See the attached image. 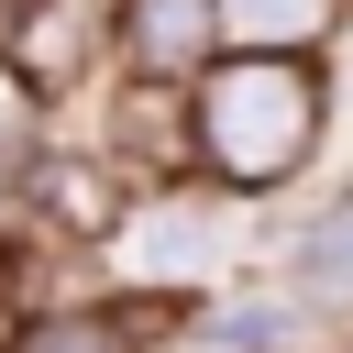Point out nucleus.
<instances>
[{
    "mask_svg": "<svg viewBox=\"0 0 353 353\" xmlns=\"http://www.w3.org/2000/svg\"><path fill=\"white\" fill-rule=\"evenodd\" d=\"M342 11H353V0H342Z\"/></svg>",
    "mask_w": 353,
    "mask_h": 353,
    "instance_id": "obj_12",
    "label": "nucleus"
},
{
    "mask_svg": "<svg viewBox=\"0 0 353 353\" xmlns=\"http://www.w3.org/2000/svg\"><path fill=\"white\" fill-rule=\"evenodd\" d=\"M331 99V55L309 44H221L188 77V176L221 188L232 210H276L320 165Z\"/></svg>",
    "mask_w": 353,
    "mask_h": 353,
    "instance_id": "obj_1",
    "label": "nucleus"
},
{
    "mask_svg": "<svg viewBox=\"0 0 353 353\" xmlns=\"http://www.w3.org/2000/svg\"><path fill=\"white\" fill-rule=\"evenodd\" d=\"M342 0H221V33L232 44H309V55H331L342 44Z\"/></svg>",
    "mask_w": 353,
    "mask_h": 353,
    "instance_id": "obj_9",
    "label": "nucleus"
},
{
    "mask_svg": "<svg viewBox=\"0 0 353 353\" xmlns=\"http://www.w3.org/2000/svg\"><path fill=\"white\" fill-rule=\"evenodd\" d=\"M276 276H287L331 331L353 320V188H320V199L276 232Z\"/></svg>",
    "mask_w": 353,
    "mask_h": 353,
    "instance_id": "obj_8",
    "label": "nucleus"
},
{
    "mask_svg": "<svg viewBox=\"0 0 353 353\" xmlns=\"http://www.w3.org/2000/svg\"><path fill=\"white\" fill-rule=\"evenodd\" d=\"M88 99H99V121H88L77 143H88V154H99V165H110V176H121L132 199H143V188H176V176H188V88L99 77Z\"/></svg>",
    "mask_w": 353,
    "mask_h": 353,
    "instance_id": "obj_4",
    "label": "nucleus"
},
{
    "mask_svg": "<svg viewBox=\"0 0 353 353\" xmlns=\"http://www.w3.org/2000/svg\"><path fill=\"white\" fill-rule=\"evenodd\" d=\"M176 353H331V320H320L287 276H232V287L188 298Z\"/></svg>",
    "mask_w": 353,
    "mask_h": 353,
    "instance_id": "obj_5",
    "label": "nucleus"
},
{
    "mask_svg": "<svg viewBox=\"0 0 353 353\" xmlns=\"http://www.w3.org/2000/svg\"><path fill=\"white\" fill-rule=\"evenodd\" d=\"M221 44H232L221 33V0H110V77L188 88Z\"/></svg>",
    "mask_w": 353,
    "mask_h": 353,
    "instance_id": "obj_7",
    "label": "nucleus"
},
{
    "mask_svg": "<svg viewBox=\"0 0 353 353\" xmlns=\"http://www.w3.org/2000/svg\"><path fill=\"white\" fill-rule=\"evenodd\" d=\"M99 254L121 265V287H154V298H210V287H232V276H243V210H232L221 188L176 176V188H143Z\"/></svg>",
    "mask_w": 353,
    "mask_h": 353,
    "instance_id": "obj_2",
    "label": "nucleus"
},
{
    "mask_svg": "<svg viewBox=\"0 0 353 353\" xmlns=\"http://www.w3.org/2000/svg\"><path fill=\"white\" fill-rule=\"evenodd\" d=\"M188 298L154 287H88V298H22L0 320V353H165Z\"/></svg>",
    "mask_w": 353,
    "mask_h": 353,
    "instance_id": "obj_3",
    "label": "nucleus"
},
{
    "mask_svg": "<svg viewBox=\"0 0 353 353\" xmlns=\"http://www.w3.org/2000/svg\"><path fill=\"white\" fill-rule=\"evenodd\" d=\"M44 132H55V99H33V88H22L11 66H0V165H22V154H33Z\"/></svg>",
    "mask_w": 353,
    "mask_h": 353,
    "instance_id": "obj_10",
    "label": "nucleus"
},
{
    "mask_svg": "<svg viewBox=\"0 0 353 353\" xmlns=\"http://www.w3.org/2000/svg\"><path fill=\"white\" fill-rule=\"evenodd\" d=\"M33 11H44V0H0V44H11V33L33 22Z\"/></svg>",
    "mask_w": 353,
    "mask_h": 353,
    "instance_id": "obj_11",
    "label": "nucleus"
},
{
    "mask_svg": "<svg viewBox=\"0 0 353 353\" xmlns=\"http://www.w3.org/2000/svg\"><path fill=\"white\" fill-rule=\"evenodd\" d=\"M0 66L33 88V99H88L99 77H110V0H44L11 44H0Z\"/></svg>",
    "mask_w": 353,
    "mask_h": 353,
    "instance_id": "obj_6",
    "label": "nucleus"
},
{
    "mask_svg": "<svg viewBox=\"0 0 353 353\" xmlns=\"http://www.w3.org/2000/svg\"><path fill=\"white\" fill-rule=\"evenodd\" d=\"M342 353H353V342H342Z\"/></svg>",
    "mask_w": 353,
    "mask_h": 353,
    "instance_id": "obj_13",
    "label": "nucleus"
}]
</instances>
